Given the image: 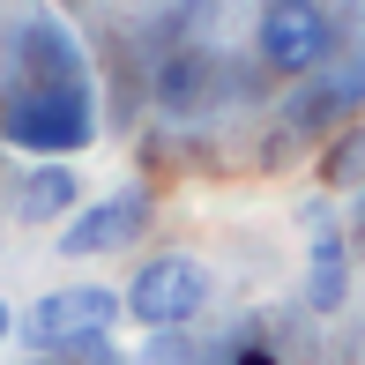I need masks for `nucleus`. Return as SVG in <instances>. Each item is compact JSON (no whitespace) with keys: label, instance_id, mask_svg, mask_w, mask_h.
<instances>
[{"label":"nucleus","instance_id":"nucleus-3","mask_svg":"<svg viewBox=\"0 0 365 365\" xmlns=\"http://www.w3.org/2000/svg\"><path fill=\"white\" fill-rule=\"evenodd\" d=\"M8 142H23V149H75V142H90V97H82L75 82H53V90L15 97Z\"/></svg>","mask_w":365,"mask_h":365},{"label":"nucleus","instance_id":"nucleus-7","mask_svg":"<svg viewBox=\"0 0 365 365\" xmlns=\"http://www.w3.org/2000/svg\"><path fill=\"white\" fill-rule=\"evenodd\" d=\"M336 298H343V246L336 239H321V246H313V306H336Z\"/></svg>","mask_w":365,"mask_h":365},{"label":"nucleus","instance_id":"nucleus-6","mask_svg":"<svg viewBox=\"0 0 365 365\" xmlns=\"http://www.w3.org/2000/svg\"><path fill=\"white\" fill-rule=\"evenodd\" d=\"M15 209H23V224H45V217H60V209H75V172L68 164H38V172L15 187Z\"/></svg>","mask_w":365,"mask_h":365},{"label":"nucleus","instance_id":"nucleus-4","mask_svg":"<svg viewBox=\"0 0 365 365\" xmlns=\"http://www.w3.org/2000/svg\"><path fill=\"white\" fill-rule=\"evenodd\" d=\"M321 53H328V15L313 8V0H276V8L261 15V60H269V68L306 75V68H321Z\"/></svg>","mask_w":365,"mask_h":365},{"label":"nucleus","instance_id":"nucleus-9","mask_svg":"<svg viewBox=\"0 0 365 365\" xmlns=\"http://www.w3.org/2000/svg\"><path fill=\"white\" fill-rule=\"evenodd\" d=\"M8 328H15V321H8V306H0V336H8Z\"/></svg>","mask_w":365,"mask_h":365},{"label":"nucleus","instance_id":"nucleus-1","mask_svg":"<svg viewBox=\"0 0 365 365\" xmlns=\"http://www.w3.org/2000/svg\"><path fill=\"white\" fill-rule=\"evenodd\" d=\"M202 306H209V276H202V261H187V254H157V261H142V276L127 284V306H120V313H135L142 328H179V321H194Z\"/></svg>","mask_w":365,"mask_h":365},{"label":"nucleus","instance_id":"nucleus-8","mask_svg":"<svg viewBox=\"0 0 365 365\" xmlns=\"http://www.w3.org/2000/svg\"><path fill=\"white\" fill-rule=\"evenodd\" d=\"M239 365H276V358H269V351H246V358H239Z\"/></svg>","mask_w":365,"mask_h":365},{"label":"nucleus","instance_id":"nucleus-5","mask_svg":"<svg viewBox=\"0 0 365 365\" xmlns=\"http://www.w3.org/2000/svg\"><path fill=\"white\" fill-rule=\"evenodd\" d=\"M149 224V202L142 194H112V202H97V209H82V217L60 231V254H112V246H127L135 231Z\"/></svg>","mask_w":365,"mask_h":365},{"label":"nucleus","instance_id":"nucleus-2","mask_svg":"<svg viewBox=\"0 0 365 365\" xmlns=\"http://www.w3.org/2000/svg\"><path fill=\"white\" fill-rule=\"evenodd\" d=\"M120 321V298L82 284V291H53L38 298V306L23 313V343H38V351H68V343H97L105 328Z\"/></svg>","mask_w":365,"mask_h":365}]
</instances>
